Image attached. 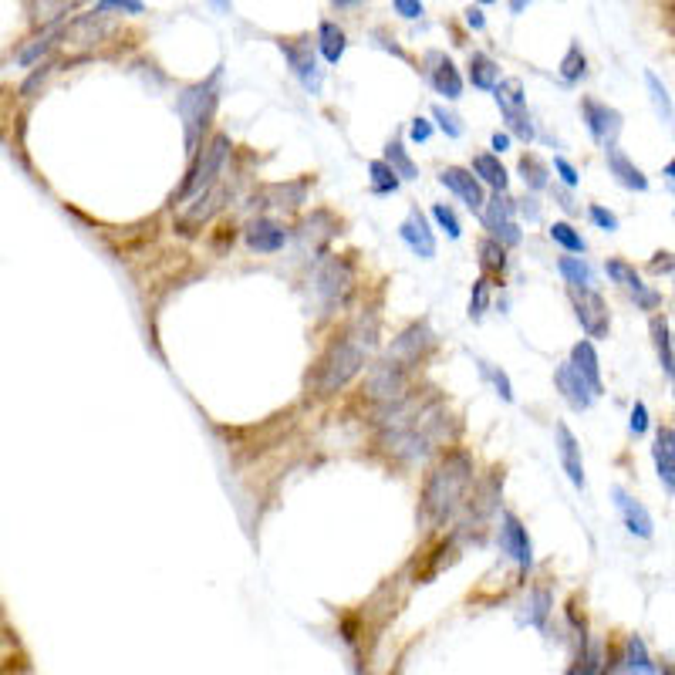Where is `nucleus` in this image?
<instances>
[{
    "instance_id": "20e7f679",
    "label": "nucleus",
    "mask_w": 675,
    "mask_h": 675,
    "mask_svg": "<svg viewBox=\"0 0 675 675\" xmlns=\"http://www.w3.org/2000/svg\"><path fill=\"white\" fill-rule=\"evenodd\" d=\"M220 78H223V68H213V75L200 81V85H190L176 98V112L183 115V128H186V149L190 155L200 153V142H203V132L210 128V118L217 112L220 102Z\"/></svg>"
},
{
    "instance_id": "8fccbe9b",
    "label": "nucleus",
    "mask_w": 675,
    "mask_h": 675,
    "mask_svg": "<svg viewBox=\"0 0 675 675\" xmlns=\"http://www.w3.org/2000/svg\"><path fill=\"white\" fill-rule=\"evenodd\" d=\"M601 662H598V652H581V659L574 665L567 675H598Z\"/></svg>"
},
{
    "instance_id": "2eb2a0df",
    "label": "nucleus",
    "mask_w": 675,
    "mask_h": 675,
    "mask_svg": "<svg viewBox=\"0 0 675 675\" xmlns=\"http://www.w3.org/2000/svg\"><path fill=\"white\" fill-rule=\"evenodd\" d=\"M307 196V179H294V183H274V186H264V190L254 196V203L267 206V210H284L291 213L305 203Z\"/></svg>"
},
{
    "instance_id": "e433bc0d",
    "label": "nucleus",
    "mask_w": 675,
    "mask_h": 675,
    "mask_svg": "<svg viewBox=\"0 0 675 675\" xmlns=\"http://www.w3.org/2000/svg\"><path fill=\"white\" fill-rule=\"evenodd\" d=\"M483 223H486V230L490 227H497V223H507L510 217H513V200H510L507 192H497L490 203H483Z\"/></svg>"
},
{
    "instance_id": "f03ea898",
    "label": "nucleus",
    "mask_w": 675,
    "mask_h": 675,
    "mask_svg": "<svg viewBox=\"0 0 675 675\" xmlns=\"http://www.w3.org/2000/svg\"><path fill=\"white\" fill-rule=\"evenodd\" d=\"M473 486V456L466 449H453L433 466L422 486V513L426 520L443 527L466 507V493Z\"/></svg>"
},
{
    "instance_id": "dca6fc26",
    "label": "nucleus",
    "mask_w": 675,
    "mask_h": 675,
    "mask_svg": "<svg viewBox=\"0 0 675 675\" xmlns=\"http://www.w3.org/2000/svg\"><path fill=\"white\" fill-rule=\"evenodd\" d=\"M500 540H503V550H507L513 561L520 564L523 571L534 561V548H530V537H527V527L520 523L517 513H503V527H500Z\"/></svg>"
},
{
    "instance_id": "473e14b6",
    "label": "nucleus",
    "mask_w": 675,
    "mask_h": 675,
    "mask_svg": "<svg viewBox=\"0 0 675 675\" xmlns=\"http://www.w3.org/2000/svg\"><path fill=\"white\" fill-rule=\"evenodd\" d=\"M520 176H523V183H527L530 190H548L550 169H548V163H544V159H537L534 153H527L520 159Z\"/></svg>"
},
{
    "instance_id": "680f3d73",
    "label": "nucleus",
    "mask_w": 675,
    "mask_h": 675,
    "mask_svg": "<svg viewBox=\"0 0 675 675\" xmlns=\"http://www.w3.org/2000/svg\"><path fill=\"white\" fill-rule=\"evenodd\" d=\"M493 149H497V153H507V149H510V136H507V132H493Z\"/></svg>"
},
{
    "instance_id": "58836bf2",
    "label": "nucleus",
    "mask_w": 675,
    "mask_h": 675,
    "mask_svg": "<svg viewBox=\"0 0 675 675\" xmlns=\"http://www.w3.org/2000/svg\"><path fill=\"white\" fill-rule=\"evenodd\" d=\"M369 173H371V192H379V196H385V192H395V190H398V183H402V179L392 173V166H389V163H382V159H375V163L369 166Z\"/></svg>"
},
{
    "instance_id": "37998d69",
    "label": "nucleus",
    "mask_w": 675,
    "mask_h": 675,
    "mask_svg": "<svg viewBox=\"0 0 675 675\" xmlns=\"http://www.w3.org/2000/svg\"><path fill=\"white\" fill-rule=\"evenodd\" d=\"M548 612H550V591L548 587H534V598H530V612H527V622L544 628L548 622Z\"/></svg>"
},
{
    "instance_id": "603ef678",
    "label": "nucleus",
    "mask_w": 675,
    "mask_h": 675,
    "mask_svg": "<svg viewBox=\"0 0 675 675\" xmlns=\"http://www.w3.org/2000/svg\"><path fill=\"white\" fill-rule=\"evenodd\" d=\"M632 433L642 436L645 429H649V408H645V402H635V408H632Z\"/></svg>"
},
{
    "instance_id": "a18cd8bd",
    "label": "nucleus",
    "mask_w": 675,
    "mask_h": 675,
    "mask_svg": "<svg viewBox=\"0 0 675 675\" xmlns=\"http://www.w3.org/2000/svg\"><path fill=\"white\" fill-rule=\"evenodd\" d=\"M433 118L439 122V128L446 132L449 139H459V136H463V118H459L456 112H446L443 105H436V108H433Z\"/></svg>"
},
{
    "instance_id": "4468645a",
    "label": "nucleus",
    "mask_w": 675,
    "mask_h": 675,
    "mask_svg": "<svg viewBox=\"0 0 675 675\" xmlns=\"http://www.w3.org/2000/svg\"><path fill=\"white\" fill-rule=\"evenodd\" d=\"M439 183L446 186V190H453L463 200V203L470 206L473 213H480L486 203L483 196V186H480V179L473 176L470 169H459V166H446L443 173H439Z\"/></svg>"
},
{
    "instance_id": "79ce46f5",
    "label": "nucleus",
    "mask_w": 675,
    "mask_h": 675,
    "mask_svg": "<svg viewBox=\"0 0 675 675\" xmlns=\"http://www.w3.org/2000/svg\"><path fill=\"white\" fill-rule=\"evenodd\" d=\"M550 237L561 243L567 254H585V247H587L585 237H581L571 223H554V227H550Z\"/></svg>"
},
{
    "instance_id": "9b49d317",
    "label": "nucleus",
    "mask_w": 675,
    "mask_h": 675,
    "mask_svg": "<svg viewBox=\"0 0 675 675\" xmlns=\"http://www.w3.org/2000/svg\"><path fill=\"white\" fill-rule=\"evenodd\" d=\"M581 115H585L591 139L598 145H614L618 132H622V112L618 108L598 102V98H581Z\"/></svg>"
},
{
    "instance_id": "6ab92c4d",
    "label": "nucleus",
    "mask_w": 675,
    "mask_h": 675,
    "mask_svg": "<svg viewBox=\"0 0 675 675\" xmlns=\"http://www.w3.org/2000/svg\"><path fill=\"white\" fill-rule=\"evenodd\" d=\"M554 382H558V389H561V395L567 398V406H571V408H577V412L591 408V402H595V392H591V385L577 375V369H574L571 361H564L561 369L554 371Z\"/></svg>"
},
{
    "instance_id": "a211bd4d",
    "label": "nucleus",
    "mask_w": 675,
    "mask_h": 675,
    "mask_svg": "<svg viewBox=\"0 0 675 675\" xmlns=\"http://www.w3.org/2000/svg\"><path fill=\"white\" fill-rule=\"evenodd\" d=\"M612 497H614V503H618V510H622V520H624V527H628V534H635V537H642V540H649V537L655 534V523H652L649 510L642 507V503H638L632 493H624L622 486H614Z\"/></svg>"
},
{
    "instance_id": "5fc2aeb1",
    "label": "nucleus",
    "mask_w": 675,
    "mask_h": 675,
    "mask_svg": "<svg viewBox=\"0 0 675 675\" xmlns=\"http://www.w3.org/2000/svg\"><path fill=\"white\" fill-rule=\"evenodd\" d=\"M395 11L402 14L406 21H416V17H422V0H395Z\"/></svg>"
},
{
    "instance_id": "7c9ffc66",
    "label": "nucleus",
    "mask_w": 675,
    "mask_h": 675,
    "mask_svg": "<svg viewBox=\"0 0 675 675\" xmlns=\"http://www.w3.org/2000/svg\"><path fill=\"white\" fill-rule=\"evenodd\" d=\"M385 163L392 166V173L398 179H416V176H419V169H416V163L408 159L406 145H402L398 139H392L389 145H385Z\"/></svg>"
},
{
    "instance_id": "f704fd0d",
    "label": "nucleus",
    "mask_w": 675,
    "mask_h": 675,
    "mask_svg": "<svg viewBox=\"0 0 675 675\" xmlns=\"http://www.w3.org/2000/svg\"><path fill=\"white\" fill-rule=\"evenodd\" d=\"M493 98H497L500 108H523V105H527V95H523V81H520V78H507V81H497V89H493Z\"/></svg>"
},
{
    "instance_id": "a878e982",
    "label": "nucleus",
    "mask_w": 675,
    "mask_h": 675,
    "mask_svg": "<svg viewBox=\"0 0 675 675\" xmlns=\"http://www.w3.org/2000/svg\"><path fill=\"white\" fill-rule=\"evenodd\" d=\"M473 173L483 179L486 186H493L497 192H507V169H503V163H500L497 155L493 153H480V155H473Z\"/></svg>"
},
{
    "instance_id": "a19ab883",
    "label": "nucleus",
    "mask_w": 675,
    "mask_h": 675,
    "mask_svg": "<svg viewBox=\"0 0 675 675\" xmlns=\"http://www.w3.org/2000/svg\"><path fill=\"white\" fill-rule=\"evenodd\" d=\"M645 85H649L652 102H655V108H659V115H662V122L669 126V122H672V98H669V89L659 81L655 71H645Z\"/></svg>"
},
{
    "instance_id": "2f4dec72",
    "label": "nucleus",
    "mask_w": 675,
    "mask_h": 675,
    "mask_svg": "<svg viewBox=\"0 0 675 675\" xmlns=\"http://www.w3.org/2000/svg\"><path fill=\"white\" fill-rule=\"evenodd\" d=\"M624 662H628L632 675H655V665H652V659H649V649H645V642H642L638 635L628 638V645H624Z\"/></svg>"
},
{
    "instance_id": "9d476101",
    "label": "nucleus",
    "mask_w": 675,
    "mask_h": 675,
    "mask_svg": "<svg viewBox=\"0 0 675 675\" xmlns=\"http://www.w3.org/2000/svg\"><path fill=\"white\" fill-rule=\"evenodd\" d=\"M433 344H436V334L429 332L426 321H419V324H408L406 332L395 338L392 348H389V358H395L398 365L412 369V365H419L422 358L433 352Z\"/></svg>"
},
{
    "instance_id": "f3484780",
    "label": "nucleus",
    "mask_w": 675,
    "mask_h": 675,
    "mask_svg": "<svg viewBox=\"0 0 675 675\" xmlns=\"http://www.w3.org/2000/svg\"><path fill=\"white\" fill-rule=\"evenodd\" d=\"M243 237H247V247L257 250V254H277V250H284V243H287V230L277 220L257 217L250 220V227H247Z\"/></svg>"
},
{
    "instance_id": "cd10ccee",
    "label": "nucleus",
    "mask_w": 675,
    "mask_h": 675,
    "mask_svg": "<svg viewBox=\"0 0 675 675\" xmlns=\"http://www.w3.org/2000/svg\"><path fill=\"white\" fill-rule=\"evenodd\" d=\"M324 220H328V210H318V213H311V217H307L305 223L297 227V240L305 243V247H314V250H318V247H324V243H328L334 233H338V227L321 230V223H324Z\"/></svg>"
},
{
    "instance_id": "f257e3e1",
    "label": "nucleus",
    "mask_w": 675,
    "mask_h": 675,
    "mask_svg": "<svg viewBox=\"0 0 675 675\" xmlns=\"http://www.w3.org/2000/svg\"><path fill=\"white\" fill-rule=\"evenodd\" d=\"M453 416L439 395L429 392H406L389 406H382L379 433H382L385 453H392L402 463H419L443 446L453 436Z\"/></svg>"
},
{
    "instance_id": "ea45409f",
    "label": "nucleus",
    "mask_w": 675,
    "mask_h": 675,
    "mask_svg": "<svg viewBox=\"0 0 675 675\" xmlns=\"http://www.w3.org/2000/svg\"><path fill=\"white\" fill-rule=\"evenodd\" d=\"M587 71V58L585 52H581V44H571L567 48V54H564V61H561V78L567 81V85H574V81H581Z\"/></svg>"
},
{
    "instance_id": "052dcab7",
    "label": "nucleus",
    "mask_w": 675,
    "mask_h": 675,
    "mask_svg": "<svg viewBox=\"0 0 675 675\" xmlns=\"http://www.w3.org/2000/svg\"><path fill=\"white\" fill-rule=\"evenodd\" d=\"M466 24H470L473 31H483V27H486L483 11H480V7H470V11H466Z\"/></svg>"
},
{
    "instance_id": "de8ad7c7",
    "label": "nucleus",
    "mask_w": 675,
    "mask_h": 675,
    "mask_svg": "<svg viewBox=\"0 0 675 675\" xmlns=\"http://www.w3.org/2000/svg\"><path fill=\"white\" fill-rule=\"evenodd\" d=\"M108 11H126V14H142L145 11V4L142 0H98L95 4V14H108Z\"/></svg>"
},
{
    "instance_id": "c756f323",
    "label": "nucleus",
    "mask_w": 675,
    "mask_h": 675,
    "mask_svg": "<svg viewBox=\"0 0 675 675\" xmlns=\"http://www.w3.org/2000/svg\"><path fill=\"white\" fill-rule=\"evenodd\" d=\"M652 338H655V352H659V361H662V371L672 379L675 371V358H672V332H669V321L665 318H652Z\"/></svg>"
},
{
    "instance_id": "338daca9",
    "label": "nucleus",
    "mask_w": 675,
    "mask_h": 675,
    "mask_svg": "<svg viewBox=\"0 0 675 675\" xmlns=\"http://www.w3.org/2000/svg\"><path fill=\"white\" fill-rule=\"evenodd\" d=\"M210 4H213L217 11H230V0H210Z\"/></svg>"
},
{
    "instance_id": "09e8293b",
    "label": "nucleus",
    "mask_w": 675,
    "mask_h": 675,
    "mask_svg": "<svg viewBox=\"0 0 675 675\" xmlns=\"http://www.w3.org/2000/svg\"><path fill=\"white\" fill-rule=\"evenodd\" d=\"M490 233H493V240H497L500 247H517V243H520V227H517L513 220L490 227Z\"/></svg>"
},
{
    "instance_id": "49530a36",
    "label": "nucleus",
    "mask_w": 675,
    "mask_h": 675,
    "mask_svg": "<svg viewBox=\"0 0 675 675\" xmlns=\"http://www.w3.org/2000/svg\"><path fill=\"white\" fill-rule=\"evenodd\" d=\"M433 217H436V223H439V227L446 230L449 237H453V240H459V233H463V227H459L456 213H453V210H449V206L436 203V206H433Z\"/></svg>"
},
{
    "instance_id": "393cba45",
    "label": "nucleus",
    "mask_w": 675,
    "mask_h": 675,
    "mask_svg": "<svg viewBox=\"0 0 675 675\" xmlns=\"http://www.w3.org/2000/svg\"><path fill=\"white\" fill-rule=\"evenodd\" d=\"M470 81L473 89L480 91H493L500 81V64L483 52H473L470 54Z\"/></svg>"
},
{
    "instance_id": "e2e57ef3",
    "label": "nucleus",
    "mask_w": 675,
    "mask_h": 675,
    "mask_svg": "<svg viewBox=\"0 0 675 675\" xmlns=\"http://www.w3.org/2000/svg\"><path fill=\"white\" fill-rule=\"evenodd\" d=\"M527 4H530V0H510V14H513V17H520Z\"/></svg>"
},
{
    "instance_id": "c03bdc74",
    "label": "nucleus",
    "mask_w": 675,
    "mask_h": 675,
    "mask_svg": "<svg viewBox=\"0 0 675 675\" xmlns=\"http://www.w3.org/2000/svg\"><path fill=\"white\" fill-rule=\"evenodd\" d=\"M486 311H490V281L480 277V281L473 284V294H470V318L480 321Z\"/></svg>"
},
{
    "instance_id": "bb28decb",
    "label": "nucleus",
    "mask_w": 675,
    "mask_h": 675,
    "mask_svg": "<svg viewBox=\"0 0 675 675\" xmlns=\"http://www.w3.org/2000/svg\"><path fill=\"white\" fill-rule=\"evenodd\" d=\"M318 48H321V54H324V61L338 64V61H342L344 48H348V34H344L342 27L334 24V21H321V27H318Z\"/></svg>"
},
{
    "instance_id": "0eeeda50",
    "label": "nucleus",
    "mask_w": 675,
    "mask_h": 675,
    "mask_svg": "<svg viewBox=\"0 0 675 675\" xmlns=\"http://www.w3.org/2000/svg\"><path fill=\"white\" fill-rule=\"evenodd\" d=\"M408 392V369L398 365L395 358L385 355L382 361H375L369 371V398L379 406H389L395 398H402Z\"/></svg>"
},
{
    "instance_id": "423d86ee",
    "label": "nucleus",
    "mask_w": 675,
    "mask_h": 675,
    "mask_svg": "<svg viewBox=\"0 0 675 675\" xmlns=\"http://www.w3.org/2000/svg\"><path fill=\"white\" fill-rule=\"evenodd\" d=\"M355 287V264L348 257H328L314 274V297L324 314H332L348 301V294Z\"/></svg>"
},
{
    "instance_id": "6e6552de",
    "label": "nucleus",
    "mask_w": 675,
    "mask_h": 675,
    "mask_svg": "<svg viewBox=\"0 0 675 675\" xmlns=\"http://www.w3.org/2000/svg\"><path fill=\"white\" fill-rule=\"evenodd\" d=\"M277 48L284 52L287 64H291L294 78H297L311 95H318L324 75H321V68H318V54L311 48V38H281Z\"/></svg>"
},
{
    "instance_id": "aec40b11",
    "label": "nucleus",
    "mask_w": 675,
    "mask_h": 675,
    "mask_svg": "<svg viewBox=\"0 0 675 675\" xmlns=\"http://www.w3.org/2000/svg\"><path fill=\"white\" fill-rule=\"evenodd\" d=\"M398 233H402V240L408 243V250L419 254L422 260H433L436 257V237H433V230H429V223H426V217H422L419 210L408 213V220L398 227Z\"/></svg>"
},
{
    "instance_id": "39448f33",
    "label": "nucleus",
    "mask_w": 675,
    "mask_h": 675,
    "mask_svg": "<svg viewBox=\"0 0 675 675\" xmlns=\"http://www.w3.org/2000/svg\"><path fill=\"white\" fill-rule=\"evenodd\" d=\"M230 136H213V139L206 142L203 145V153H196L192 155V169H190V176H186V183H183V190H179V203H192L200 192H206L213 183L220 179V169H223V163H227V155H230Z\"/></svg>"
},
{
    "instance_id": "5701e85b",
    "label": "nucleus",
    "mask_w": 675,
    "mask_h": 675,
    "mask_svg": "<svg viewBox=\"0 0 675 675\" xmlns=\"http://www.w3.org/2000/svg\"><path fill=\"white\" fill-rule=\"evenodd\" d=\"M655 470H659V480L665 483L669 497L675 493V429L672 426H662L659 429V439H655Z\"/></svg>"
},
{
    "instance_id": "6e6d98bb",
    "label": "nucleus",
    "mask_w": 675,
    "mask_h": 675,
    "mask_svg": "<svg viewBox=\"0 0 675 675\" xmlns=\"http://www.w3.org/2000/svg\"><path fill=\"white\" fill-rule=\"evenodd\" d=\"M371 38L379 41V44H382V48H389V52H392L395 58H402V61H408V54L402 52V48H398V44H395V38H389V34H385L382 27H375V31H371Z\"/></svg>"
},
{
    "instance_id": "c85d7f7f",
    "label": "nucleus",
    "mask_w": 675,
    "mask_h": 675,
    "mask_svg": "<svg viewBox=\"0 0 675 675\" xmlns=\"http://www.w3.org/2000/svg\"><path fill=\"white\" fill-rule=\"evenodd\" d=\"M81 4H89V0H38V7H34V21H38L41 27L61 24L64 17H68V11H75V7H81Z\"/></svg>"
},
{
    "instance_id": "b1692460",
    "label": "nucleus",
    "mask_w": 675,
    "mask_h": 675,
    "mask_svg": "<svg viewBox=\"0 0 675 675\" xmlns=\"http://www.w3.org/2000/svg\"><path fill=\"white\" fill-rule=\"evenodd\" d=\"M571 365L577 369V375L591 385V392H595V398H598V395L605 392V385H601V365H598V355H595V344H591V342L574 344V348H571Z\"/></svg>"
},
{
    "instance_id": "ddd939ff",
    "label": "nucleus",
    "mask_w": 675,
    "mask_h": 675,
    "mask_svg": "<svg viewBox=\"0 0 675 675\" xmlns=\"http://www.w3.org/2000/svg\"><path fill=\"white\" fill-rule=\"evenodd\" d=\"M426 78H429V85H433L439 95H446L449 102H456L459 95H463V75H459V68L453 64V58H446L443 52H429L426 54Z\"/></svg>"
},
{
    "instance_id": "864d4df0",
    "label": "nucleus",
    "mask_w": 675,
    "mask_h": 675,
    "mask_svg": "<svg viewBox=\"0 0 675 675\" xmlns=\"http://www.w3.org/2000/svg\"><path fill=\"white\" fill-rule=\"evenodd\" d=\"M490 379H493V385H497V392L503 402H513V389H510V379H507V371H500V369H490Z\"/></svg>"
},
{
    "instance_id": "1a4fd4ad",
    "label": "nucleus",
    "mask_w": 675,
    "mask_h": 675,
    "mask_svg": "<svg viewBox=\"0 0 675 675\" xmlns=\"http://www.w3.org/2000/svg\"><path fill=\"white\" fill-rule=\"evenodd\" d=\"M571 301H574V314H577L581 328L587 332V338H608L612 318H608L605 297L598 291H591V287H571Z\"/></svg>"
},
{
    "instance_id": "13d9d810",
    "label": "nucleus",
    "mask_w": 675,
    "mask_h": 675,
    "mask_svg": "<svg viewBox=\"0 0 675 675\" xmlns=\"http://www.w3.org/2000/svg\"><path fill=\"white\" fill-rule=\"evenodd\" d=\"M408 136H412V142H426L429 136H433V126H429L426 118H416L412 128H408Z\"/></svg>"
},
{
    "instance_id": "4c0bfd02",
    "label": "nucleus",
    "mask_w": 675,
    "mask_h": 675,
    "mask_svg": "<svg viewBox=\"0 0 675 675\" xmlns=\"http://www.w3.org/2000/svg\"><path fill=\"white\" fill-rule=\"evenodd\" d=\"M558 267H561V274L567 277L571 287H591V267H587L581 257H571V254L561 257Z\"/></svg>"
},
{
    "instance_id": "4d7b16f0",
    "label": "nucleus",
    "mask_w": 675,
    "mask_h": 675,
    "mask_svg": "<svg viewBox=\"0 0 675 675\" xmlns=\"http://www.w3.org/2000/svg\"><path fill=\"white\" fill-rule=\"evenodd\" d=\"M554 169L561 173L564 186H577V169H574L571 163H567V159H561V155H558V159H554Z\"/></svg>"
},
{
    "instance_id": "0e129e2a",
    "label": "nucleus",
    "mask_w": 675,
    "mask_h": 675,
    "mask_svg": "<svg viewBox=\"0 0 675 675\" xmlns=\"http://www.w3.org/2000/svg\"><path fill=\"white\" fill-rule=\"evenodd\" d=\"M332 4L338 7V11H348V7H358L361 0H332Z\"/></svg>"
},
{
    "instance_id": "72a5a7b5",
    "label": "nucleus",
    "mask_w": 675,
    "mask_h": 675,
    "mask_svg": "<svg viewBox=\"0 0 675 675\" xmlns=\"http://www.w3.org/2000/svg\"><path fill=\"white\" fill-rule=\"evenodd\" d=\"M480 267H483V277H490V274L500 277L507 267V250L497 240H483L480 243Z\"/></svg>"
},
{
    "instance_id": "bf43d9fd",
    "label": "nucleus",
    "mask_w": 675,
    "mask_h": 675,
    "mask_svg": "<svg viewBox=\"0 0 675 675\" xmlns=\"http://www.w3.org/2000/svg\"><path fill=\"white\" fill-rule=\"evenodd\" d=\"M652 270H655V274H672V254H669V250H665V254H655Z\"/></svg>"
},
{
    "instance_id": "7ed1b4c3",
    "label": "nucleus",
    "mask_w": 675,
    "mask_h": 675,
    "mask_svg": "<svg viewBox=\"0 0 675 675\" xmlns=\"http://www.w3.org/2000/svg\"><path fill=\"white\" fill-rule=\"evenodd\" d=\"M365 365H369V348L348 328L338 342L328 344V352L314 361V369L307 371V392L334 395L338 389L352 382Z\"/></svg>"
},
{
    "instance_id": "c9c22d12",
    "label": "nucleus",
    "mask_w": 675,
    "mask_h": 675,
    "mask_svg": "<svg viewBox=\"0 0 675 675\" xmlns=\"http://www.w3.org/2000/svg\"><path fill=\"white\" fill-rule=\"evenodd\" d=\"M503 112V118H507L510 132L517 136L520 142H534L537 132H534V122H530V112H527V105L523 108H500Z\"/></svg>"
},
{
    "instance_id": "4be33fe9",
    "label": "nucleus",
    "mask_w": 675,
    "mask_h": 675,
    "mask_svg": "<svg viewBox=\"0 0 675 675\" xmlns=\"http://www.w3.org/2000/svg\"><path fill=\"white\" fill-rule=\"evenodd\" d=\"M558 453H561V463H564L567 480H571L574 486H581V490H585V463H581V446H577V439H574V433L564 426V422H558Z\"/></svg>"
},
{
    "instance_id": "412c9836",
    "label": "nucleus",
    "mask_w": 675,
    "mask_h": 675,
    "mask_svg": "<svg viewBox=\"0 0 675 675\" xmlns=\"http://www.w3.org/2000/svg\"><path fill=\"white\" fill-rule=\"evenodd\" d=\"M605 159H608V169H612V176L622 183L624 190H635V192H645L649 190V176L642 173V169L628 159V155L618 149V145H605Z\"/></svg>"
},
{
    "instance_id": "69168bd1",
    "label": "nucleus",
    "mask_w": 675,
    "mask_h": 675,
    "mask_svg": "<svg viewBox=\"0 0 675 675\" xmlns=\"http://www.w3.org/2000/svg\"><path fill=\"white\" fill-rule=\"evenodd\" d=\"M558 200H561V206H564V210H571V213H574V210H577V206L571 203V196H567V192H558Z\"/></svg>"
},
{
    "instance_id": "f8f14e48",
    "label": "nucleus",
    "mask_w": 675,
    "mask_h": 675,
    "mask_svg": "<svg viewBox=\"0 0 675 675\" xmlns=\"http://www.w3.org/2000/svg\"><path fill=\"white\" fill-rule=\"evenodd\" d=\"M605 270H608V277H612L614 284H622L624 291L635 297V305L642 307V311H655V307L662 305V294L652 291L649 284H642V277L635 274L632 264H624V260H608Z\"/></svg>"
},
{
    "instance_id": "3c124183",
    "label": "nucleus",
    "mask_w": 675,
    "mask_h": 675,
    "mask_svg": "<svg viewBox=\"0 0 675 675\" xmlns=\"http://www.w3.org/2000/svg\"><path fill=\"white\" fill-rule=\"evenodd\" d=\"M591 220H595L601 230H608V233L618 230V217H614L612 210H605V206H591Z\"/></svg>"
},
{
    "instance_id": "774afa93",
    "label": "nucleus",
    "mask_w": 675,
    "mask_h": 675,
    "mask_svg": "<svg viewBox=\"0 0 675 675\" xmlns=\"http://www.w3.org/2000/svg\"><path fill=\"white\" fill-rule=\"evenodd\" d=\"M476 4H497V0H476Z\"/></svg>"
}]
</instances>
